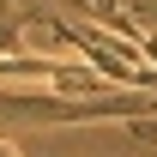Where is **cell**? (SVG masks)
<instances>
[{
  "instance_id": "cell-1",
  "label": "cell",
  "mask_w": 157,
  "mask_h": 157,
  "mask_svg": "<svg viewBox=\"0 0 157 157\" xmlns=\"http://www.w3.org/2000/svg\"><path fill=\"white\" fill-rule=\"evenodd\" d=\"M127 133H133L139 145H157V115H151V121H133V127H127Z\"/></svg>"
},
{
  "instance_id": "cell-2",
  "label": "cell",
  "mask_w": 157,
  "mask_h": 157,
  "mask_svg": "<svg viewBox=\"0 0 157 157\" xmlns=\"http://www.w3.org/2000/svg\"><path fill=\"white\" fill-rule=\"evenodd\" d=\"M0 157H18V151H12V145H0Z\"/></svg>"
}]
</instances>
